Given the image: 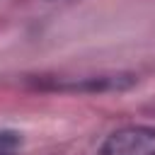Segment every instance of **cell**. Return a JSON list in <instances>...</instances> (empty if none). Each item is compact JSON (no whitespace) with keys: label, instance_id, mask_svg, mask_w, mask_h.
Returning <instances> with one entry per match:
<instances>
[{"label":"cell","instance_id":"cell-1","mask_svg":"<svg viewBox=\"0 0 155 155\" xmlns=\"http://www.w3.org/2000/svg\"><path fill=\"white\" fill-rule=\"evenodd\" d=\"M99 155H155V128L124 126L102 143Z\"/></svg>","mask_w":155,"mask_h":155},{"label":"cell","instance_id":"cell-2","mask_svg":"<svg viewBox=\"0 0 155 155\" xmlns=\"http://www.w3.org/2000/svg\"><path fill=\"white\" fill-rule=\"evenodd\" d=\"M22 145V136L10 128H0V155H15Z\"/></svg>","mask_w":155,"mask_h":155}]
</instances>
